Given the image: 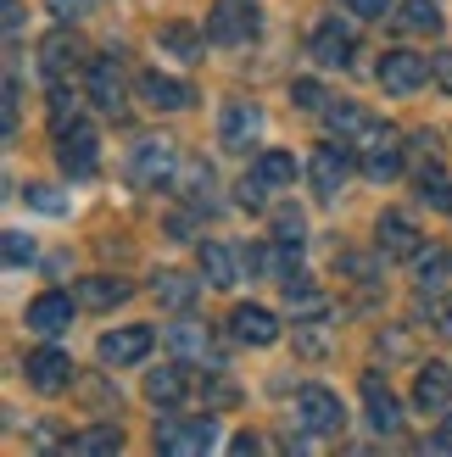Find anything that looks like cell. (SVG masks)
<instances>
[{
    "label": "cell",
    "mask_w": 452,
    "mask_h": 457,
    "mask_svg": "<svg viewBox=\"0 0 452 457\" xmlns=\"http://www.w3.org/2000/svg\"><path fill=\"white\" fill-rule=\"evenodd\" d=\"M173 173H179V151H173V140H163V134H146V140H134V151H129V179L140 190H163V185H173Z\"/></svg>",
    "instance_id": "cell-1"
},
{
    "label": "cell",
    "mask_w": 452,
    "mask_h": 457,
    "mask_svg": "<svg viewBox=\"0 0 452 457\" xmlns=\"http://www.w3.org/2000/svg\"><path fill=\"white\" fill-rule=\"evenodd\" d=\"M431 79H436V89H447V96H452V51H441L431 62Z\"/></svg>",
    "instance_id": "cell-45"
},
{
    "label": "cell",
    "mask_w": 452,
    "mask_h": 457,
    "mask_svg": "<svg viewBox=\"0 0 452 457\" xmlns=\"http://www.w3.org/2000/svg\"><path fill=\"white\" fill-rule=\"evenodd\" d=\"M79 56H84V45L73 39V22H62V29L39 45V62H45V73H51V79H62V73H67V67H73Z\"/></svg>",
    "instance_id": "cell-23"
},
{
    "label": "cell",
    "mask_w": 452,
    "mask_h": 457,
    "mask_svg": "<svg viewBox=\"0 0 452 457\" xmlns=\"http://www.w3.org/2000/svg\"><path fill=\"white\" fill-rule=\"evenodd\" d=\"M196 295H201V285H190L185 273H156V302H163L168 312H190Z\"/></svg>",
    "instance_id": "cell-28"
},
{
    "label": "cell",
    "mask_w": 452,
    "mask_h": 457,
    "mask_svg": "<svg viewBox=\"0 0 452 457\" xmlns=\"http://www.w3.org/2000/svg\"><path fill=\"white\" fill-rule=\"evenodd\" d=\"M374 235H380V257H391V262L419 257V240H424V235H419V228H414L408 218H402V212H386Z\"/></svg>",
    "instance_id": "cell-19"
},
{
    "label": "cell",
    "mask_w": 452,
    "mask_h": 457,
    "mask_svg": "<svg viewBox=\"0 0 452 457\" xmlns=\"http://www.w3.org/2000/svg\"><path fill=\"white\" fill-rule=\"evenodd\" d=\"M140 101L146 106H156V112H185V106H196V89L185 84V79H168V73H140Z\"/></svg>",
    "instance_id": "cell-12"
},
{
    "label": "cell",
    "mask_w": 452,
    "mask_h": 457,
    "mask_svg": "<svg viewBox=\"0 0 452 457\" xmlns=\"http://www.w3.org/2000/svg\"><path fill=\"white\" fill-rule=\"evenodd\" d=\"M79 302H84V307H96V312H106V307L129 302V285H123V279H112V273H89V279H79Z\"/></svg>",
    "instance_id": "cell-26"
},
{
    "label": "cell",
    "mask_w": 452,
    "mask_h": 457,
    "mask_svg": "<svg viewBox=\"0 0 452 457\" xmlns=\"http://www.w3.org/2000/svg\"><path fill=\"white\" fill-rule=\"evenodd\" d=\"M419 201H424V207H436V212H452V185H447L436 168L419 179Z\"/></svg>",
    "instance_id": "cell-33"
},
{
    "label": "cell",
    "mask_w": 452,
    "mask_h": 457,
    "mask_svg": "<svg viewBox=\"0 0 452 457\" xmlns=\"http://www.w3.org/2000/svg\"><path fill=\"white\" fill-rule=\"evenodd\" d=\"M341 12L357 22H374V17H386V0H341Z\"/></svg>",
    "instance_id": "cell-43"
},
{
    "label": "cell",
    "mask_w": 452,
    "mask_h": 457,
    "mask_svg": "<svg viewBox=\"0 0 452 457\" xmlns=\"http://www.w3.org/2000/svg\"><path fill=\"white\" fill-rule=\"evenodd\" d=\"M67 452H73V457L123 452V429H118V424H89V429H79V436H67Z\"/></svg>",
    "instance_id": "cell-25"
},
{
    "label": "cell",
    "mask_w": 452,
    "mask_h": 457,
    "mask_svg": "<svg viewBox=\"0 0 452 457\" xmlns=\"http://www.w3.org/2000/svg\"><path fill=\"white\" fill-rule=\"evenodd\" d=\"M218 429H213V413L207 419H156V452L163 457H201L213 452Z\"/></svg>",
    "instance_id": "cell-2"
},
{
    "label": "cell",
    "mask_w": 452,
    "mask_h": 457,
    "mask_svg": "<svg viewBox=\"0 0 452 457\" xmlns=\"http://www.w3.org/2000/svg\"><path fill=\"white\" fill-rule=\"evenodd\" d=\"M51 129L67 134V129H79V106H73V89H51Z\"/></svg>",
    "instance_id": "cell-32"
},
{
    "label": "cell",
    "mask_w": 452,
    "mask_h": 457,
    "mask_svg": "<svg viewBox=\"0 0 452 457\" xmlns=\"http://www.w3.org/2000/svg\"><path fill=\"white\" fill-rule=\"evenodd\" d=\"M307 179H313V190L319 195H341V185L352 179V145L341 140V145H319L313 151V162H307Z\"/></svg>",
    "instance_id": "cell-8"
},
{
    "label": "cell",
    "mask_w": 452,
    "mask_h": 457,
    "mask_svg": "<svg viewBox=\"0 0 452 457\" xmlns=\"http://www.w3.org/2000/svg\"><path fill=\"white\" fill-rule=\"evenodd\" d=\"M163 51H173L179 62H196L201 56V34L190 29V22H168V29H163Z\"/></svg>",
    "instance_id": "cell-29"
},
{
    "label": "cell",
    "mask_w": 452,
    "mask_h": 457,
    "mask_svg": "<svg viewBox=\"0 0 452 457\" xmlns=\"http://www.w3.org/2000/svg\"><path fill=\"white\" fill-rule=\"evenodd\" d=\"M436 290H447V257L441 251L419 257V295H436Z\"/></svg>",
    "instance_id": "cell-34"
},
{
    "label": "cell",
    "mask_w": 452,
    "mask_h": 457,
    "mask_svg": "<svg viewBox=\"0 0 452 457\" xmlns=\"http://www.w3.org/2000/svg\"><path fill=\"white\" fill-rule=\"evenodd\" d=\"M84 84H89V101H96V106L106 112V118H118V112H123V96H129V84H123V67L112 62V56L89 62Z\"/></svg>",
    "instance_id": "cell-9"
},
{
    "label": "cell",
    "mask_w": 452,
    "mask_h": 457,
    "mask_svg": "<svg viewBox=\"0 0 452 457\" xmlns=\"http://www.w3.org/2000/svg\"><path fill=\"white\" fill-rule=\"evenodd\" d=\"M436 452H452V407H447V419H441V429H436Z\"/></svg>",
    "instance_id": "cell-46"
},
{
    "label": "cell",
    "mask_w": 452,
    "mask_h": 457,
    "mask_svg": "<svg viewBox=\"0 0 452 457\" xmlns=\"http://www.w3.org/2000/svg\"><path fill=\"white\" fill-rule=\"evenodd\" d=\"M419 302H424V312H431L436 335H447V340H452V295H447V290H436V295H419Z\"/></svg>",
    "instance_id": "cell-36"
},
{
    "label": "cell",
    "mask_w": 452,
    "mask_h": 457,
    "mask_svg": "<svg viewBox=\"0 0 452 457\" xmlns=\"http://www.w3.org/2000/svg\"><path fill=\"white\" fill-rule=\"evenodd\" d=\"M290 101H297V106H307V112H319V106H330V101H324V89L313 84V79H297V84H290Z\"/></svg>",
    "instance_id": "cell-40"
},
{
    "label": "cell",
    "mask_w": 452,
    "mask_h": 457,
    "mask_svg": "<svg viewBox=\"0 0 452 457\" xmlns=\"http://www.w3.org/2000/svg\"><path fill=\"white\" fill-rule=\"evenodd\" d=\"M22 324H29L34 335H62V329H73V295H62V290L34 295L29 312H22Z\"/></svg>",
    "instance_id": "cell-11"
},
{
    "label": "cell",
    "mask_w": 452,
    "mask_h": 457,
    "mask_svg": "<svg viewBox=\"0 0 452 457\" xmlns=\"http://www.w3.org/2000/svg\"><path fill=\"white\" fill-rule=\"evenodd\" d=\"M230 452H240V457H246V452H263V441H257V436H235Z\"/></svg>",
    "instance_id": "cell-47"
},
{
    "label": "cell",
    "mask_w": 452,
    "mask_h": 457,
    "mask_svg": "<svg viewBox=\"0 0 452 457\" xmlns=\"http://www.w3.org/2000/svg\"><path fill=\"white\" fill-rule=\"evenodd\" d=\"M414 402L424 407V413H447V407H452V369H447V362H424V369H419Z\"/></svg>",
    "instance_id": "cell-18"
},
{
    "label": "cell",
    "mask_w": 452,
    "mask_h": 457,
    "mask_svg": "<svg viewBox=\"0 0 452 457\" xmlns=\"http://www.w3.org/2000/svg\"><path fill=\"white\" fill-rule=\"evenodd\" d=\"M230 329H235L240 346H274V340H280V318L268 312V307H252V302H246V307L230 312Z\"/></svg>",
    "instance_id": "cell-16"
},
{
    "label": "cell",
    "mask_w": 452,
    "mask_h": 457,
    "mask_svg": "<svg viewBox=\"0 0 452 457\" xmlns=\"http://www.w3.org/2000/svg\"><path fill=\"white\" fill-rule=\"evenodd\" d=\"M274 240L302 245V212H297V207H280V212H274Z\"/></svg>",
    "instance_id": "cell-38"
},
{
    "label": "cell",
    "mask_w": 452,
    "mask_h": 457,
    "mask_svg": "<svg viewBox=\"0 0 452 457\" xmlns=\"http://www.w3.org/2000/svg\"><path fill=\"white\" fill-rule=\"evenodd\" d=\"M285 312L297 318V324H319V318H330V295L297 273V279H285Z\"/></svg>",
    "instance_id": "cell-17"
},
{
    "label": "cell",
    "mask_w": 452,
    "mask_h": 457,
    "mask_svg": "<svg viewBox=\"0 0 452 457\" xmlns=\"http://www.w3.org/2000/svg\"><path fill=\"white\" fill-rule=\"evenodd\" d=\"M168 346H173V357H185V362H213L218 357V340L201 324H173L168 329Z\"/></svg>",
    "instance_id": "cell-24"
},
{
    "label": "cell",
    "mask_w": 452,
    "mask_h": 457,
    "mask_svg": "<svg viewBox=\"0 0 452 457\" xmlns=\"http://www.w3.org/2000/svg\"><path fill=\"white\" fill-rule=\"evenodd\" d=\"M22 374H29V385L39 396H62L67 385H73V357L67 352H56V346H39V352H29V362H22Z\"/></svg>",
    "instance_id": "cell-6"
},
{
    "label": "cell",
    "mask_w": 452,
    "mask_h": 457,
    "mask_svg": "<svg viewBox=\"0 0 452 457\" xmlns=\"http://www.w3.org/2000/svg\"><path fill=\"white\" fill-rule=\"evenodd\" d=\"M6 262H12V268H22V262H34V240H29V235H17V228H12V235H6Z\"/></svg>",
    "instance_id": "cell-42"
},
{
    "label": "cell",
    "mask_w": 452,
    "mask_h": 457,
    "mask_svg": "<svg viewBox=\"0 0 452 457\" xmlns=\"http://www.w3.org/2000/svg\"><path fill=\"white\" fill-rule=\"evenodd\" d=\"M364 407H369V424L380 429V436H397L402 429V402L391 396V385L380 374H364Z\"/></svg>",
    "instance_id": "cell-14"
},
{
    "label": "cell",
    "mask_w": 452,
    "mask_h": 457,
    "mask_svg": "<svg viewBox=\"0 0 452 457\" xmlns=\"http://www.w3.org/2000/svg\"><path fill=\"white\" fill-rule=\"evenodd\" d=\"M402 168H408V151H402L397 134H386L380 145H369V151H364V173L374 179V185H391Z\"/></svg>",
    "instance_id": "cell-21"
},
{
    "label": "cell",
    "mask_w": 452,
    "mask_h": 457,
    "mask_svg": "<svg viewBox=\"0 0 452 457\" xmlns=\"http://www.w3.org/2000/svg\"><path fill=\"white\" fill-rule=\"evenodd\" d=\"M201 396H207V413H213V407H230L240 391H235V385L223 379V374H213V379H207V391H201Z\"/></svg>",
    "instance_id": "cell-41"
},
{
    "label": "cell",
    "mask_w": 452,
    "mask_h": 457,
    "mask_svg": "<svg viewBox=\"0 0 452 457\" xmlns=\"http://www.w3.org/2000/svg\"><path fill=\"white\" fill-rule=\"evenodd\" d=\"M151 329L146 324H129V329H106L101 335V362L106 369H129V362H140L146 352H151Z\"/></svg>",
    "instance_id": "cell-10"
},
{
    "label": "cell",
    "mask_w": 452,
    "mask_h": 457,
    "mask_svg": "<svg viewBox=\"0 0 452 457\" xmlns=\"http://www.w3.org/2000/svg\"><path fill=\"white\" fill-rule=\"evenodd\" d=\"M313 62H319V67H330V73H341V67L352 62V22L330 17L324 29L313 34Z\"/></svg>",
    "instance_id": "cell-15"
},
{
    "label": "cell",
    "mask_w": 452,
    "mask_h": 457,
    "mask_svg": "<svg viewBox=\"0 0 452 457\" xmlns=\"http://www.w3.org/2000/svg\"><path fill=\"white\" fill-rule=\"evenodd\" d=\"M374 352H380V357H414V340L402 335V329H386V335L374 340Z\"/></svg>",
    "instance_id": "cell-39"
},
{
    "label": "cell",
    "mask_w": 452,
    "mask_h": 457,
    "mask_svg": "<svg viewBox=\"0 0 452 457\" xmlns=\"http://www.w3.org/2000/svg\"><path fill=\"white\" fill-rule=\"evenodd\" d=\"M257 29H263V12L252 0H218L207 12V39L218 45H246V39H257Z\"/></svg>",
    "instance_id": "cell-3"
},
{
    "label": "cell",
    "mask_w": 452,
    "mask_h": 457,
    "mask_svg": "<svg viewBox=\"0 0 452 457\" xmlns=\"http://www.w3.org/2000/svg\"><path fill=\"white\" fill-rule=\"evenodd\" d=\"M257 173L268 179V185H297V156H290V151H263Z\"/></svg>",
    "instance_id": "cell-31"
},
{
    "label": "cell",
    "mask_w": 452,
    "mask_h": 457,
    "mask_svg": "<svg viewBox=\"0 0 452 457\" xmlns=\"http://www.w3.org/2000/svg\"><path fill=\"white\" fill-rule=\"evenodd\" d=\"M218 140H223V151H257V140H263V112L252 106V101H230L218 112Z\"/></svg>",
    "instance_id": "cell-5"
},
{
    "label": "cell",
    "mask_w": 452,
    "mask_h": 457,
    "mask_svg": "<svg viewBox=\"0 0 452 457\" xmlns=\"http://www.w3.org/2000/svg\"><path fill=\"white\" fill-rule=\"evenodd\" d=\"M436 151H441L436 134H414L408 140V168H436Z\"/></svg>",
    "instance_id": "cell-37"
},
{
    "label": "cell",
    "mask_w": 452,
    "mask_h": 457,
    "mask_svg": "<svg viewBox=\"0 0 452 457\" xmlns=\"http://www.w3.org/2000/svg\"><path fill=\"white\" fill-rule=\"evenodd\" d=\"M146 396L156 402V407H179L190 396V374H185V362H168V369H156V374H146Z\"/></svg>",
    "instance_id": "cell-22"
},
{
    "label": "cell",
    "mask_w": 452,
    "mask_h": 457,
    "mask_svg": "<svg viewBox=\"0 0 452 457\" xmlns=\"http://www.w3.org/2000/svg\"><path fill=\"white\" fill-rule=\"evenodd\" d=\"M22 201H29L34 212H45V218H62V212H67V201H62L51 185H29V190H22Z\"/></svg>",
    "instance_id": "cell-35"
},
{
    "label": "cell",
    "mask_w": 452,
    "mask_h": 457,
    "mask_svg": "<svg viewBox=\"0 0 452 457\" xmlns=\"http://www.w3.org/2000/svg\"><path fill=\"white\" fill-rule=\"evenodd\" d=\"M196 262H201V279H207V290H230L235 285V251L223 245V240H201V251H196Z\"/></svg>",
    "instance_id": "cell-20"
},
{
    "label": "cell",
    "mask_w": 452,
    "mask_h": 457,
    "mask_svg": "<svg viewBox=\"0 0 452 457\" xmlns=\"http://www.w3.org/2000/svg\"><path fill=\"white\" fill-rule=\"evenodd\" d=\"M179 190H185L190 207H201V201H207V190H213V168H207V162H185V168H179Z\"/></svg>",
    "instance_id": "cell-30"
},
{
    "label": "cell",
    "mask_w": 452,
    "mask_h": 457,
    "mask_svg": "<svg viewBox=\"0 0 452 457\" xmlns=\"http://www.w3.org/2000/svg\"><path fill=\"white\" fill-rule=\"evenodd\" d=\"M297 424L313 429V436H341L347 407H341V396H335L330 385H302V396H297Z\"/></svg>",
    "instance_id": "cell-4"
},
{
    "label": "cell",
    "mask_w": 452,
    "mask_h": 457,
    "mask_svg": "<svg viewBox=\"0 0 452 457\" xmlns=\"http://www.w3.org/2000/svg\"><path fill=\"white\" fill-rule=\"evenodd\" d=\"M380 89H386V96H414V89L431 79V62L424 56H414V51H386L380 56Z\"/></svg>",
    "instance_id": "cell-7"
},
{
    "label": "cell",
    "mask_w": 452,
    "mask_h": 457,
    "mask_svg": "<svg viewBox=\"0 0 452 457\" xmlns=\"http://www.w3.org/2000/svg\"><path fill=\"white\" fill-rule=\"evenodd\" d=\"M56 140H62L56 162H62V173H67V179H89V173H96L101 156H96V134H89L84 123H79V129H67V134H56Z\"/></svg>",
    "instance_id": "cell-13"
},
{
    "label": "cell",
    "mask_w": 452,
    "mask_h": 457,
    "mask_svg": "<svg viewBox=\"0 0 452 457\" xmlns=\"http://www.w3.org/2000/svg\"><path fill=\"white\" fill-rule=\"evenodd\" d=\"M397 29L402 34H441V6H436V0H402V6H397Z\"/></svg>",
    "instance_id": "cell-27"
},
{
    "label": "cell",
    "mask_w": 452,
    "mask_h": 457,
    "mask_svg": "<svg viewBox=\"0 0 452 457\" xmlns=\"http://www.w3.org/2000/svg\"><path fill=\"white\" fill-rule=\"evenodd\" d=\"M89 12V0H51V17H62V22H79Z\"/></svg>",
    "instance_id": "cell-44"
}]
</instances>
